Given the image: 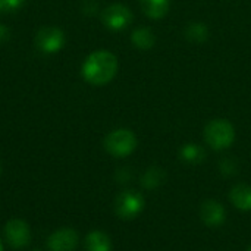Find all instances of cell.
I'll use <instances>...</instances> for the list:
<instances>
[{
    "label": "cell",
    "instance_id": "4fadbf2b",
    "mask_svg": "<svg viewBox=\"0 0 251 251\" xmlns=\"http://www.w3.org/2000/svg\"><path fill=\"white\" fill-rule=\"evenodd\" d=\"M131 41L134 46H137L138 49L141 50H149L154 46L156 43V37H154V32L150 29V28H146V26H141V28H137L132 35H131Z\"/></svg>",
    "mask_w": 251,
    "mask_h": 251
},
{
    "label": "cell",
    "instance_id": "8fae6325",
    "mask_svg": "<svg viewBox=\"0 0 251 251\" xmlns=\"http://www.w3.org/2000/svg\"><path fill=\"white\" fill-rule=\"evenodd\" d=\"M85 250L87 251H112L110 238L101 231H93L85 238Z\"/></svg>",
    "mask_w": 251,
    "mask_h": 251
},
{
    "label": "cell",
    "instance_id": "9c48e42d",
    "mask_svg": "<svg viewBox=\"0 0 251 251\" xmlns=\"http://www.w3.org/2000/svg\"><path fill=\"white\" fill-rule=\"evenodd\" d=\"M200 216H201V221L207 226L216 228V226H221L225 222L226 213H225V207L219 201H216V200H207V201H204L201 204Z\"/></svg>",
    "mask_w": 251,
    "mask_h": 251
},
{
    "label": "cell",
    "instance_id": "7a4b0ae2",
    "mask_svg": "<svg viewBox=\"0 0 251 251\" xmlns=\"http://www.w3.org/2000/svg\"><path fill=\"white\" fill-rule=\"evenodd\" d=\"M204 140L213 150H225L235 140V129L226 119H213L204 128Z\"/></svg>",
    "mask_w": 251,
    "mask_h": 251
},
{
    "label": "cell",
    "instance_id": "277c9868",
    "mask_svg": "<svg viewBox=\"0 0 251 251\" xmlns=\"http://www.w3.org/2000/svg\"><path fill=\"white\" fill-rule=\"evenodd\" d=\"M146 200L143 194L134 190L122 191L115 200V212L124 221L135 219L144 209Z\"/></svg>",
    "mask_w": 251,
    "mask_h": 251
},
{
    "label": "cell",
    "instance_id": "5b68a950",
    "mask_svg": "<svg viewBox=\"0 0 251 251\" xmlns=\"http://www.w3.org/2000/svg\"><path fill=\"white\" fill-rule=\"evenodd\" d=\"M101 21L106 28L112 31H121L132 22V12L125 4L115 3L101 12Z\"/></svg>",
    "mask_w": 251,
    "mask_h": 251
},
{
    "label": "cell",
    "instance_id": "6da1fadb",
    "mask_svg": "<svg viewBox=\"0 0 251 251\" xmlns=\"http://www.w3.org/2000/svg\"><path fill=\"white\" fill-rule=\"evenodd\" d=\"M118 72V59L113 53L99 50L91 53L82 65V76L93 85L109 84Z\"/></svg>",
    "mask_w": 251,
    "mask_h": 251
},
{
    "label": "cell",
    "instance_id": "5bb4252c",
    "mask_svg": "<svg viewBox=\"0 0 251 251\" xmlns=\"http://www.w3.org/2000/svg\"><path fill=\"white\" fill-rule=\"evenodd\" d=\"M165 178H166V174L163 172L162 168L151 166L141 176V185L146 190H156L157 187H160L165 182Z\"/></svg>",
    "mask_w": 251,
    "mask_h": 251
},
{
    "label": "cell",
    "instance_id": "8992f818",
    "mask_svg": "<svg viewBox=\"0 0 251 251\" xmlns=\"http://www.w3.org/2000/svg\"><path fill=\"white\" fill-rule=\"evenodd\" d=\"M65 44V34L54 26H44L35 35V46L40 51L51 54L59 51Z\"/></svg>",
    "mask_w": 251,
    "mask_h": 251
},
{
    "label": "cell",
    "instance_id": "d6986e66",
    "mask_svg": "<svg viewBox=\"0 0 251 251\" xmlns=\"http://www.w3.org/2000/svg\"><path fill=\"white\" fill-rule=\"evenodd\" d=\"M0 251H3V244H1V241H0Z\"/></svg>",
    "mask_w": 251,
    "mask_h": 251
},
{
    "label": "cell",
    "instance_id": "ba28073f",
    "mask_svg": "<svg viewBox=\"0 0 251 251\" xmlns=\"http://www.w3.org/2000/svg\"><path fill=\"white\" fill-rule=\"evenodd\" d=\"M78 234L72 228H60L47 240L49 251H74L78 246Z\"/></svg>",
    "mask_w": 251,
    "mask_h": 251
},
{
    "label": "cell",
    "instance_id": "9a60e30c",
    "mask_svg": "<svg viewBox=\"0 0 251 251\" xmlns=\"http://www.w3.org/2000/svg\"><path fill=\"white\" fill-rule=\"evenodd\" d=\"M179 157L190 165H197V163L203 162V159L206 157V153L197 144H185L179 150Z\"/></svg>",
    "mask_w": 251,
    "mask_h": 251
},
{
    "label": "cell",
    "instance_id": "44dd1931",
    "mask_svg": "<svg viewBox=\"0 0 251 251\" xmlns=\"http://www.w3.org/2000/svg\"><path fill=\"white\" fill-rule=\"evenodd\" d=\"M32 251H41V250H32Z\"/></svg>",
    "mask_w": 251,
    "mask_h": 251
},
{
    "label": "cell",
    "instance_id": "3957f363",
    "mask_svg": "<svg viewBox=\"0 0 251 251\" xmlns=\"http://www.w3.org/2000/svg\"><path fill=\"white\" fill-rule=\"evenodd\" d=\"M137 147V137L132 131L121 128L115 129L104 138V149L113 157H126Z\"/></svg>",
    "mask_w": 251,
    "mask_h": 251
},
{
    "label": "cell",
    "instance_id": "30bf717a",
    "mask_svg": "<svg viewBox=\"0 0 251 251\" xmlns=\"http://www.w3.org/2000/svg\"><path fill=\"white\" fill-rule=\"evenodd\" d=\"M231 201L232 204L243 210V212H250L251 210V187L246 184H238L231 190Z\"/></svg>",
    "mask_w": 251,
    "mask_h": 251
},
{
    "label": "cell",
    "instance_id": "2e32d148",
    "mask_svg": "<svg viewBox=\"0 0 251 251\" xmlns=\"http://www.w3.org/2000/svg\"><path fill=\"white\" fill-rule=\"evenodd\" d=\"M185 35L190 41H194V43H203L207 40V35H209V29L204 24L201 22H191L187 29H185Z\"/></svg>",
    "mask_w": 251,
    "mask_h": 251
},
{
    "label": "cell",
    "instance_id": "ac0fdd59",
    "mask_svg": "<svg viewBox=\"0 0 251 251\" xmlns=\"http://www.w3.org/2000/svg\"><path fill=\"white\" fill-rule=\"evenodd\" d=\"M7 38H9V29H7V26L0 24V43L6 41Z\"/></svg>",
    "mask_w": 251,
    "mask_h": 251
},
{
    "label": "cell",
    "instance_id": "e0dca14e",
    "mask_svg": "<svg viewBox=\"0 0 251 251\" xmlns=\"http://www.w3.org/2000/svg\"><path fill=\"white\" fill-rule=\"evenodd\" d=\"M22 3H24V0H0V12L3 13V12L15 10Z\"/></svg>",
    "mask_w": 251,
    "mask_h": 251
},
{
    "label": "cell",
    "instance_id": "52a82bcc",
    "mask_svg": "<svg viewBox=\"0 0 251 251\" xmlns=\"http://www.w3.org/2000/svg\"><path fill=\"white\" fill-rule=\"evenodd\" d=\"M4 238L13 249H24L31 243L29 225L22 219H10L4 226Z\"/></svg>",
    "mask_w": 251,
    "mask_h": 251
},
{
    "label": "cell",
    "instance_id": "ffe728a7",
    "mask_svg": "<svg viewBox=\"0 0 251 251\" xmlns=\"http://www.w3.org/2000/svg\"><path fill=\"white\" fill-rule=\"evenodd\" d=\"M247 251H251V247H249V250H247Z\"/></svg>",
    "mask_w": 251,
    "mask_h": 251
},
{
    "label": "cell",
    "instance_id": "7c38bea8",
    "mask_svg": "<svg viewBox=\"0 0 251 251\" xmlns=\"http://www.w3.org/2000/svg\"><path fill=\"white\" fill-rule=\"evenodd\" d=\"M143 12L151 19L163 18L169 10V0H140Z\"/></svg>",
    "mask_w": 251,
    "mask_h": 251
},
{
    "label": "cell",
    "instance_id": "7402d4cb",
    "mask_svg": "<svg viewBox=\"0 0 251 251\" xmlns=\"http://www.w3.org/2000/svg\"><path fill=\"white\" fill-rule=\"evenodd\" d=\"M0 171H1V169H0Z\"/></svg>",
    "mask_w": 251,
    "mask_h": 251
}]
</instances>
